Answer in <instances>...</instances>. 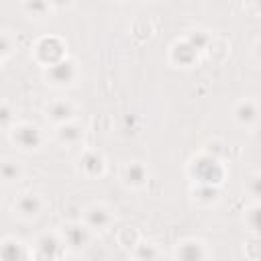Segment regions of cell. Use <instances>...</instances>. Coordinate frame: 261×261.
<instances>
[{"label":"cell","mask_w":261,"mask_h":261,"mask_svg":"<svg viewBox=\"0 0 261 261\" xmlns=\"http://www.w3.org/2000/svg\"><path fill=\"white\" fill-rule=\"evenodd\" d=\"M249 192H251V196L257 200V196H259V175H253V177H251V186H249Z\"/></svg>","instance_id":"obj_25"},{"label":"cell","mask_w":261,"mask_h":261,"mask_svg":"<svg viewBox=\"0 0 261 261\" xmlns=\"http://www.w3.org/2000/svg\"><path fill=\"white\" fill-rule=\"evenodd\" d=\"M22 8H24L27 16L35 18V20H45L53 10L49 0H22Z\"/></svg>","instance_id":"obj_19"},{"label":"cell","mask_w":261,"mask_h":261,"mask_svg":"<svg viewBox=\"0 0 261 261\" xmlns=\"http://www.w3.org/2000/svg\"><path fill=\"white\" fill-rule=\"evenodd\" d=\"M24 175V167L20 161L12 157H0V181L2 184H16Z\"/></svg>","instance_id":"obj_17"},{"label":"cell","mask_w":261,"mask_h":261,"mask_svg":"<svg viewBox=\"0 0 261 261\" xmlns=\"http://www.w3.org/2000/svg\"><path fill=\"white\" fill-rule=\"evenodd\" d=\"M232 120L241 128H255L259 120V104L255 98H243L232 106Z\"/></svg>","instance_id":"obj_13"},{"label":"cell","mask_w":261,"mask_h":261,"mask_svg":"<svg viewBox=\"0 0 261 261\" xmlns=\"http://www.w3.org/2000/svg\"><path fill=\"white\" fill-rule=\"evenodd\" d=\"M59 237L65 245L67 251H73V253H80L84 251L86 247H90L92 239H94V232L82 222V220H71V222H63L59 226Z\"/></svg>","instance_id":"obj_5"},{"label":"cell","mask_w":261,"mask_h":261,"mask_svg":"<svg viewBox=\"0 0 261 261\" xmlns=\"http://www.w3.org/2000/svg\"><path fill=\"white\" fill-rule=\"evenodd\" d=\"M35 61L41 65V67H49L51 63L63 59L67 53H65V43L59 39V37H43L35 43Z\"/></svg>","instance_id":"obj_9"},{"label":"cell","mask_w":261,"mask_h":261,"mask_svg":"<svg viewBox=\"0 0 261 261\" xmlns=\"http://www.w3.org/2000/svg\"><path fill=\"white\" fill-rule=\"evenodd\" d=\"M43 77L53 88H71L80 77V67L75 59L65 55L63 59L51 63L49 67H43Z\"/></svg>","instance_id":"obj_3"},{"label":"cell","mask_w":261,"mask_h":261,"mask_svg":"<svg viewBox=\"0 0 261 261\" xmlns=\"http://www.w3.org/2000/svg\"><path fill=\"white\" fill-rule=\"evenodd\" d=\"M53 8H63V6H69L73 0H49Z\"/></svg>","instance_id":"obj_26"},{"label":"cell","mask_w":261,"mask_h":261,"mask_svg":"<svg viewBox=\"0 0 261 261\" xmlns=\"http://www.w3.org/2000/svg\"><path fill=\"white\" fill-rule=\"evenodd\" d=\"M43 114L55 126V124L73 120L77 116V108L69 98H53L43 106Z\"/></svg>","instance_id":"obj_12"},{"label":"cell","mask_w":261,"mask_h":261,"mask_svg":"<svg viewBox=\"0 0 261 261\" xmlns=\"http://www.w3.org/2000/svg\"><path fill=\"white\" fill-rule=\"evenodd\" d=\"M198 55L200 51L194 49L186 39L175 41L169 47V63H173L175 67H192L198 63Z\"/></svg>","instance_id":"obj_15"},{"label":"cell","mask_w":261,"mask_h":261,"mask_svg":"<svg viewBox=\"0 0 261 261\" xmlns=\"http://www.w3.org/2000/svg\"><path fill=\"white\" fill-rule=\"evenodd\" d=\"M14 122H16V112H14V108H12L8 102L0 100V128H6V130H8Z\"/></svg>","instance_id":"obj_22"},{"label":"cell","mask_w":261,"mask_h":261,"mask_svg":"<svg viewBox=\"0 0 261 261\" xmlns=\"http://www.w3.org/2000/svg\"><path fill=\"white\" fill-rule=\"evenodd\" d=\"M14 49H16L14 37L10 33H6V31H0V59L4 61L6 57H10L14 53Z\"/></svg>","instance_id":"obj_24"},{"label":"cell","mask_w":261,"mask_h":261,"mask_svg":"<svg viewBox=\"0 0 261 261\" xmlns=\"http://www.w3.org/2000/svg\"><path fill=\"white\" fill-rule=\"evenodd\" d=\"M188 175L196 184L220 186L222 184V177H224V167H222V163L216 157H212L208 153H200V155H196L188 163Z\"/></svg>","instance_id":"obj_1"},{"label":"cell","mask_w":261,"mask_h":261,"mask_svg":"<svg viewBox=\"0 0 261 261\" xmlns=\"http://www.w3.org/2000/svg\"><path fill=\"white\" fill-rule=\"evenodd\" d=\"M184 39H186L194 49H198V51H206L208 45L212 43V37H210L206 31H190Z\"/></svg>","instance_id":"obj_21"},{"label":"cell","mask_w":261,"mask_h":261,"mask_svg":"<svg viewBox=\"0 0 261 261\" xmlns=\"http://www.w3.org/2000/svg\"><path fill=\"white\" fill-rule=\"evenodd\" d=\"M47 208V200L39 192H22L12 202V212L20 220H37Z\"/></svg>","instance_id":"obj_7"},{"label":"cell","mask_w":261,"mask_h":261,"mask_svg":"<svg viewBox=\"0 0 261 261\" xmlns=\"http://www.w3.org/2000/svg\"><path fill=\"white\" fill-rule=\"evenodd\" d=\"M130 255L135 259H161L163 257L159 245H155L151 241H141L139 245H135V251Z\"/></svg>","instance_id":"obj_20"},{"label":"cell","mask_w":261,"mask_h":261,"mask_svg":"<svg viewBox=\"0 0 261 261\" xmlns=\"http://www.w3.org/2000/svg\"><path fill=\"white\" fill-rule=\"evenodd\" d=\"M0 67H2V59H0Z\"/></svg>","instance_id":"obj_27"},{"label":"cell","mask_w":261,"mask_h":261,"mask_svg":"<svg viewBox=\"0 0 261 261\" xmlns=\"http://www.w3.org/2000/svg\"><path fill=\"white\" fill-rule=\"evenodd\" d=\"M194 202L200 206H214L220 200V190L218 186L212 184H196V188L192 190Z\"/></svg>","instance_id":"obj_18"},{"label":"cell","mask_w":261,"mask_h":261,"mask_svg":"<svg viewBox=\"0 0 261 261\" xmlns=\"http://www.w3.org/2000/svg\"><path fill=\"white\" fill-rule=\"evenodd\" d=\"M173 259H186V261H200V259H208L210 257V249L208 243L196 237H188L177 241V245L171 251Z\"/></svg>","instance_id":"obj_11"},{"label":"cell","mask_w":261,"mask_h":261,"mask_svg":"<svg viewBox=\"0 0 261 261\" xmlns=\"http://www.w3.org/2000/svg\"><path fill=\"white\" fill-rule=\"evenodd\" d=\"M118 179L128 190H143L151 179V171L143 161L133 159V161H126V163L120 165Z\"/></svg>","instance_id":"obj_10"},{"label":"cell","mask_w":261,"mask_h":261,"mask_svg":"<svg viewBox=\"0 0 261 261\" xmlns=\"http://www.w3.org/2000/svg\"><path fill=\"white\" fill-rule=\"evenodd\" d=\"M114 220H116L114 210H112L108 204H104V202H92V204H88V206L82 210V222H84L94 234L106 232L108 228H112Z\"/></svg>","instance_id":"obj_4"},{"label":"cell","mask_w":261,"mask_h":261,"mask_svg":"<svg viewBox=\"0 0 261 261\" xmlns=\"http://www.w3.org/2000/svg\"><path fill=\"white\" fill-rule=\"evenodd\" d=\"M8 139L14 147H18L20 151H27V153L39 151L45 145L43 130L33 122H14L8 128Z\"/></svg>","instance_id":"obj_2"},{"label":"cell","mask_w":261,"mask_h":261,"mask_svg":"<svg viewBox=\"0 0 261 261\" xmlns=\"http://www.w3.org/2000/svg\"><path fill=\"white\" fill-rule=\"evenodd\" d=\"M75 169H77V173L82 177H86L90 181L100 179L106 173V157L98 149H84L80 153V157H77Z\"/></svg>","instance_id":"obj_8"},{"label":"cell","mask_w":261,"mask_h":261,"mask_svg":"<svg viewBox=\"0 0 261 261\" xmlns=\"http://www.w3.org/2000/svg\"><path fill=\"white\" fill-rule=\"evenodd\" d=\"M245 226L253 232V234H257V230H259V206H257V202H253L247 210H245Z\"/></svg>","instance_id":"obj_23"},{"label":"cell","mask_w":261,"mask_h":261,"mask_svg":"<svg viewBox=\"0 0 261 261\" xmlns=\"http://www.w3.org/2000/svg\"><path fill=\"white\" fill-rule=\"evenodd\" d=\"M65 255H67V249L57 230L41 232L31 245V257L35 259H61Z\"/></svg>","instance_id":"obj_6"},{"label":"cell","mask_w":261,"mask_h":261,"mask_svg":"<svg viewBox=\"0 0 261 261\" xmlns=\"http://www.w3.org/2000/svg\"><path fill=\"white\" fill-rule=\"evenodd\" d=\"M31 257V247L16 239V237H4L0 239V259L2 261H20Z\"/></svg>","instance_id":"obj_16"},{"label":"cell","mask_w":261,"mask_h":261,"mask_svg":"<svg viewBox=\"0 0 261 261\" xmlns=\"http://www.w3.org/2000/svg\"><path fill=\"white\" fill-rule=\"evenodd\" d=\"M53 137L61 147H77L84 141V126L73 118L61 124H55Z\"/></svg>","instance_id":"obj_14"}]
</instances>
